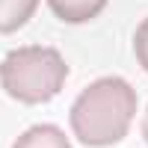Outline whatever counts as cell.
Masks as SVG:
<instances>
[{"mask_svg":"<svg viewBox=\"0 0 148 148\" xmlns=\"http://www.w3.org/2000/svg\"><path fill=\"white\" fill-rule=\"evenodd\" d=\"M51 12L65 24H86L107 6V0H47Z\"/></svg>","mask_w":148,"mask_h":148,"instance_id":"3957f363","label":"cell"},{"mask_svg":"<svg viewBox=\"0 0 148 148\" xmlns=\"http://www.w3.org/2000/svg\"><path fill=\"white\" fill-rule=\"evenodd\" d=\"M142 139H145V145H148V110H145V121H142Z\"/></svg>","mask_w":148,"mask_h":148,"instance_id":"52a82bcc","label":"cell"},{"mask_svg":"<svg viewBox=\"0 0 148 148\" xmlns=\"http://www.w3.org/2000/svg\"><path fill=\"white\" fill-rule=\"evenodd\" d=\"M12 148H71V142L59 127L39 125V127H30L27 133H21Z\"/></svg>","mask_w":148,"mask_h":148,"instance_id":"277c9868","label":"cell"},{"mask_svg":"<svg viewBox=\"0 0 148 148\" xmlns=\"http://www.w3.org/2000/svg\"><path fill=\"white\" fill-rule=\"evenodd\" d=\"M133 51H136L139 65H142L145 74H148V18L136 27V36H133Z\"/></svg>","mask_w":148,"mask_h":148,"instance_id":"8992f818","label":"cell"},{"mask_svg":"<svg viewBox=\"0 0 148 148\" xmlns=\"http://www.w3.org/2000/svg\"><path fill=\"white\" fill-rule=\"evenodd\" d=\"M39 0H0V36L21 30L33 18Z\"/></svg>","mask_w":148,"mask_h":148,"instance_id":"5b68a950","label":"cell"},{"mask_svg":"<svg viewBox=\"0 0 148 148\" xmlns=\"http://www.w3.org/2000/svg\"><path fill=\"white\" fill-rule=\"evenodd\" d=\"M136 113V92L121 77H101L77 95L71 107V127L80 145L110 148L125 139Z\"/></svg>","mask_w":148,"mask_h":148,"instance_id":"6da1fadb","label":"cell"},{"mask_svg":"<svg viewBox=\"0 0 148 148\" xmlns=\"http://www.w3.org/2000/svg\"><path fill=\"white\" fill-rule=\"evenodd\" d=\"M68 65L53 47L30 45L9 51L0 62V86L21 104H45L65 86Z\"/></svg>","mask_w":148,"mask_h":148,"instance_id":"7a4b0ae2","label":"cell"}]
</instances>
